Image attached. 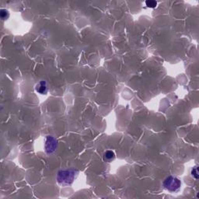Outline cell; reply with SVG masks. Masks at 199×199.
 <instances>
[{"label":"cell","instance_id":"6da1fadb","mask_svg":"<svg viewBox=\"0 0 199 199\" xmlns=\"http://www.w3.org/2000/svg\"><path fill=\"white\" fill-rule=\"evenodd\" d=\"M78 170L76 169H64L60 170L57 174V180L62 186H69L74 182Z\"/></svg>","mask_w":199,"mask_h":199},{"label":"cell","instance_id":"7a4b0ae2","mask_svg":"<svg viewBox=\"0 0 199 199\" xmlns=\"http://www.w3.org/2000/svg\"><path fill=\"white\" fill-rule=\"evenodd\" d=\"M164 187L166 190L170 192H176L181 187V182L177 177L169 176L164 180Z\"/></svg>","mask_w":199,"mask_h":199},{"label":"cell","instance_id":"3957f363","mask_svg":"<svg viewBox=\"0 0 199 199\" xmlns=\"http://www.w3.org/2000/svg\"><path fill=\"white\" fill-rule=\"evenodd\" d=\"M58 146V142L54 137L48 136L45 141V151L48 154H51L55 151Z\"/></svg>","mask_w":199,"mask_h":199},{"label":"cell","instance_id":"277c9868","mask_svg":"<svg viewBox=\"0 0 199 199\" xmlns=\"http://www.w3.org/2000/svg\"><path fill=\"white\" fill-rule=\"evenodd\" d=\"M36 91L40 94H46L48 92V84L45 81H40L36 86Z\"/></svg>","mask_w":199,"mask_h":199},{"label":"cell","instance_id":"5b68a950","mask_svg":"<svg viewBox=\"0 0 199 199\" xmlns=\"http://www.w3.org/2000/svg\"><path fill=\"white\" fill-rule=\"evenodd\" d=\"M103 159L105 162L107 163H110L113 160H115V153H114L111 150H107L105 153H104V156H103Z\"/></svg>","mask_w":199,"mask_h":199},{"label":"cell","instance_id":"8992f818","mask_svg":"<svg viewBox=\"0 0 199 199\" xmlns=\"http://www.w3.org/2000/svg\"><path fill=\"white\" fill-rule=\"evenodd\" d=\"M0 17H1L2 19L5 20V19H7L9 17V11L6 10V9H1L0 10Z\"/></svg>","mask_w":199,"mask_h":199},{"label":"cell","instance_id":"52a82bcc","mask_svg":"<svg viewBox=\"0 0 199 199\" xmlns=\"http://www.w3.org/2000/svg\"><path fill=\"white\" fill-rule=\"evenodd\" d=\"M191 176L195 179L198 180V166H194L191 169Z\"/></svg>","mask_w":199,"mask_h":199},{"label":"cell","instance_id":"ba28073f","mask_svg":"<svg viewBox=\"0 0 199 199\" xmlns=\"http://www.w3.org/2000/svg\"><path fill=\"white\" fill-rule=\"evenodd\" d=\"M146 5L149 8H155L157 6V2L153 1V0H149V1L146 2Z\"/></svg>","mask_w":199,"mask_h":199}]
</instances>
